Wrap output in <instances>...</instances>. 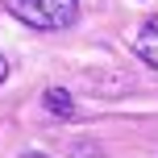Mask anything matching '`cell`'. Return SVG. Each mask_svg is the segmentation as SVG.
Wrapping results in <instances>:
<instances>
[{"label":"cell","instance_id":"obj_2","mask_svg":"<svg viewBox=\"0 0 158 158\" xmlns=\"http://www.w3.org/2000/svg\"><path fill=\"white\" fill-rule=\"evenodd\" d=\"M137 58H142L146 67H154V71H158V17H154V21H146L142 33H137Z\"/></svg>","mask_w":158,"mask_h":158},{"label":"cell","instance_id":"obj_3","mask_svg":"<svg viewBox=\"0 0 158 158\" xmlns=\"http://www.w3.org/2000/svg\"><path fill=\"white\" fill-rule=\"evenodd\" d=\"M42 100H46V108L54 112L58 121H67V117H75V100H71V96L63 92V87H46V96H42Z\"/></svg>","mask_w":158,"mask_h":158},{"label":"cell","instance_id":"obj_4","mask_svg":"<svg viewBox=\"0 0 158 158\" xmlns=\"http://www.w3.org/2000/svg\"><path fill=\"white\" fill-rule=\"evenodd\" d=\"M4 75H8V63H4V54H0V83H4Z\"/></svg>","mask_w":158,"mask_h":158},{"label":"cell","instance_id":"obj_5","mask_svg":"<svg viewBox=\"0 0 158 158\" xmlns=\"http://www.w3.org/2000/svg\"><path fill=\"white\" fill-rule=\"evenodd\" d=\"M29 158H38V154H29Z\"/></svg>","mask_w":158,"mask_h":158},{"label":"cell","instance_id":"obj_1","mask_svg":"<svg viewBox=\"0 0 158 158\" xmlns=\"http://www.w3.org/2000/svg\"><path fill=\"white\" fill-rule=\"evenodd\" d=\"M8 13L29 29H67L79 13V0H8Z\"/></svg>","mask_w":158,"mask_h":158}]
</instances>
